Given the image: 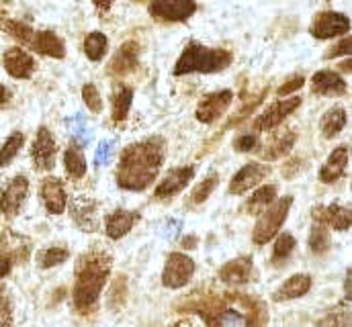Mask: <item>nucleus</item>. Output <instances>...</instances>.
Instances as JSON below:
<instances>
[{"label": "nucleus", "instance_id": "obj_1", "mask_svg": "<svg viewBox=\"0 0 352 327\" xmlns=\"http://www.w3.org/2000/svg\"><path fill=\"white\" fill-rule=\"evenodd\" d=\"M197 313L207 327H264L266 307L261 299L240 293L207 297L197 305Z\"/></svg>", "mask_w": 352, "mask_h": 327}, {"label": "nucleus", "instance_id": "obj_2", "mask_svg": "<svg viewBox=\"0 0 352 327\" xmlns=\"http://www.w3.org/2000/svg\"><path fill=\"white\" fill-rule=\"evenodd\" d=\"M164 162V142L150 137L123 150L117 166V184L125 190H146L158 176Z\"/></svg>", "mask_w": 352, "mask_h": 327}, {"label": "nucleus", "instance_id": "obj_3", "mask_svg": "<svg viewBox=\"0 0 352 327\" xmlns=\"http://www.w3.org/2000/svg\"><path fill=\"white\" fill-rule=\"evenodd\" d=\"M113 258L104 249H90L76 262V284H74V305L80 313L92 315L100 291L111 274Z\"/></svg>", "mask_w": 352, "mask_h": 327}, {"label": "nucleus", "instance_id": "obj_4", "mask_svg": "<svg viewBox=\"0 0 352 327\" xmlns=\"http://www.w3.org/2000/svg\"><path fill=\"white\" fill-rule=\"evenodd\" d=\"M232 64V54L226 49H213V47H205L197 41H190L182 56L178 58L175 66L176 76H184L190 72H199V74H213V72H221Z\"/></svg>", "mask_w": 352, "mask_h": 327}, {"label": "nucleus", "instance_id": "obj_5", "mask_svg": "<svg viewBox=\"0 0 352 327\" xmlns=\"http://www.w3.org/2000/svg\"><path fill=\"white\" fill-rule=\"evenodd\" d=\"M291 205H293V196H283V199L274 201L272 205H268V209L264 211V215L258 219V223L254 227V234H252L254 244H268L274 238V234H278V229L283 227V223L289 215Z\"/></svg>", "mask_w": 352, "mask_h": 327}, {"label": "nucleus", "instance_id": "obj_6", "mask_svg": "<svg viewBox=\"0 0 352 327\" xmlns=\"http://www.w3.org/2000/svg\"><path fill=\"white\" fill-rule=\"evenodd\" d=\"M195 274V262L190 256L175 251L166 258L164 272H162V284L166 289H182L190 282Z\"/></svg>", "mask_w": 352, "mask_h": 327}, {"label": "nucleus", "instance_id": "obj_7", "mask_svg": "<svg viewBox=\"0 0 352 327\" xmlns=\"http://www.w3.org/2000/svg\"><path fill=\"white\" fill-rule=\"evenodd\" d=\"M349 29H351L349 16H344L342 12L324 10V12L316 14L314 23L309 27V33L316 39H330V37H336L340 33H349Z\"/></svg>", "mask_w": 352, "mask_h": 327}, {"label": "nucleus", "instance_id": "obj_8", "mask_svg": "<svg viewBox=\"0 0 352 327\" xmlns=\"http://www.w3.org/2000/svg\"><path fill=\"white\" fill-rule=\"evenodd\" d=\"M29 194V180L25 176H14L0 194V211L4 217H16L25 199Z\"/></svg>", "mask_w": 352, "mask_h": 327}, {"label": "nucleus", "instance_id": "obj_9", "mask_svg": "<svg viewBox=\"0 0 352 327\" xmlns=\"http://www.w3.org/2000/svg\"><path fill=\"white\" fill-rule=\"evenodd\" d=\"M31 156H33L35 170H39V172L52 170V168L56 166L58 148H56V139H54V135H52V131H50L47 127H41V129L37 131V137H35V142H33Z\"/></svg>", "mask_w": 352, "mask_h": 327}, {"label": "nucleus", "instance_id": "obj_10", "mask_svg": "<svg viewBox=\"0 0 352 327\" xmlns=\"http://www.w3.org/2000/svg\"><path fill=\"white\" fill-rule=\"evenodd\" d=\"M232 98H234V92L232 90H219V92H213V94L205 96L199 102L197 111H195L197 121L199 123H205V125L217 121L228 111V106L232 104Z\"/></svg>", "mask_w": 352, "mask_h": 327}, {"label": "nucleus", "instance_id": "obj_11", "mask_svg": "<svg viewBox=\"0 0 352 327\" xmlns=\"http://www.w3.org/2000/svg\"><path fill=\"white\" fill-rule=\"evenodd\" d=\"M70 215L72 221L85 232V234H94L98 229V205L90 196H76L70 203Z\"/></svg>", "mask_w": 352, "mask_h": 327}, {"label": "nucleus", "instance_id": "obj_12", "mask_svg": "<svg viewBox=\"0 0 352 327\" xmlns=\"http://www.w3.org/2000/svg\"><path fill=\"white\" fill-rule=\"evenodd\" d=\"M197 4L195 0H154L150 6V12L154 19L162 21H186L195 14Z\"/></svg>", "mask_w": 352, "mask_h": 327}, {"label": "nucleus", "instance_id": "obj_13", "mask_svg": "<svg viewBox=\"0 0 352 327\" xmlns=\"http://www.w3.org/2000/svg\"><path fill=\"white\" fill-rule=\"evenodd\" d=\"M301 104V98L299 96H293V98H287V100H278L274 104H270L263 115L254 121V127L258 131H270L274 127H278L291 113H295Z\"/></svg>", "mask_w": 352, "mask_h": 327}, {"label": "nucleus", "instance_id": "obj_14", "mask_svg": "<svg viewBox=\"0 0 352 327\" xmlns=\"http://www.w3.org/2000/svg\"><path fill=\"white\" fill-rule=\"evenodd\" d=\"M270 174V168L263 164H246L242 170L236 172V176L230 182V194H244L246 190H250L252 186L261 184L264 178Z\"/></svg>", "mask_w": 352, "mask_h": 327}, {"label": "nucleus", "instance_id": "obj_15", "mask_svg": "<svg viewBox=\"0 0 352 327\" xmlns=\"http://www.w3.org/2000/svg\"><path fill=\"white\" fill-rule=\"evenodd\" d=\"M2 64H4V70L12 76V78H19V80H27L33 76V70H35V62L33 58L21 49V47H10L4 52L2 56Z\"/></svg>", "mask_w": 352, "mask_h": 327}, {"label": "nucleus", "instance_id": "obj_16", "mask_svg": "<svg viewBox=\"0 0 352 327\" xmlns=\"http://www.w3.org/2000/svg\"><path fill=\"white\" fill-rule=\"evenodd\" d=\"M39 196H41V203L45 205V209L52 213V215H62L64 209H66V190H64V184L60 178H45L41 182V188H39Z\"/></svg>", "mask_w": 352, "mask_h": 327}, {"label": "nucleus", "instance_id": "obj_17", "mask_svg": "<svg viewBox=\"0 0 352 327\" xmlns=\"http://www.w3.org/2000/svg\"><path fill=\"white\" fill-rule=\"evenodd\" d=\"M252 270H254V264H252V258L250 256H240V258H234L230 262H226L217 276L221 282H228V284H246L250 278H252Z\"/></svg>", "mask_w": 352, "mask_h": 327}, {"label": "nucleus", "instance_id": "obj_18", "mask_svg": "<svg viewBox=\"0 0 352 327\" xmlns=\"http://www.w3.org/2000/svg\"><path fill=\"white\" fill-rule=\"evenodd\" d=\"M142 219V215L138 211H125V209H117L115 213H111L104 219V232L111 240H121L123 236H127L135 223Z\"/></svg>", "mask_w": 352, "mask_h": 327}, {"label": "nucleus", "instance_id": "obj_19", "mask_svg": "<svg viewBox=\"0 0 352 327\" xmlns=\"http://www.w3.org/2000/svg\"><path fill=\"white\" fill-rule=\"evenodd\" d=\"M197 168L195 166H182V168H176V170H170L166 174V178L156 186V196L158 199H168V196H175L176 192H180L195 176Z\"/></svg>", "mask_w": 352, "mask_h": 327}, {"label": "nucleus", "instance_id": "obj_20", "mask_svg": "<svg viewBox=\"0 0 352 327\" xmlns=\"http://www.w3.org/2000/svg\"><path fill=\"white\" fill-rule=\"evenodd\" d=\"M0 249H2V256H6L12 264L19 262H27L29 260V253H31V240L16 234V232H10L6 229L0 238Z\"/></svg>", "mask_w": 352, "mask_h": 327}, {"label": "nucleus", "instance_id": "obj_21", "mask_svg": "<svg viewBox=\"0 0 352 327\" xmlns=\"http://www.w3.org/2000/svg\"><path fill=\"white\" fill-rule=\"evenodd\" d=\"M138 60H140V45L135 41H127L113 56V60L109 64V74H115V76L129 74L131 70H135Z\"/></svg>", "mask_w": 352, "mask_h": 327}, {"label": "nucleus", "instance_id": "obj_22", "mask_svg": "<svg viewBox=\"0 0 352 327\" xmlns=\"http://www.w3.org/2000/svg\"><path fill=\"white\" fill-rule=\"evenodd\" d=\"M311 289V276L309 274H295L291 278H287L280 289L272 295V299L276 303H285V301H293V299H299L303 295H307Z\"/></svg>", "mask_w": 352, "mask_h": 327}, {"label": "nucleus", "instance_id": "obj_23", "mask_svg": "<svg viewBox=\"0 0 352 327\" xmlns=\"http://www.w3.org/2000/svg\"><path fill=\"white\" fill-rule=\"evenodd\" d=\"M311 90L322 96H340L346 92V82L342 80L340 74H336L332 70H322V72L314 74Z\"/></svg>", "mask_w": 352, "mask_h": 327}, {"label": "nucleus", "instance_id": "obj_24", "mask_svg": "<svg viewBox=\"0 0 352 327\" xmlns=\"http://www.w3.org/2000/svg\"><path fill=\"white\" fill-rule=\"evenodd\" d=\"M346 164H349V146H340L330 154L328 162L322 166L320 180L326 182V184H332V182L340 180L344 170H346Z\"/></svg>", "mask_w": 352, "mask_h": 327}, {"label": "nucleus", "instance_id": "obj_25", "mask_svg": "<svg viewBox=\"0 0 352 327\" xmlns=\"http://www.w3.org/2000/svg\"><path fill=\"white\" fill-rule=\"evenodd\" d=\"M35 52L43 54V56H50V58H56V60H62L66 56V45L64 41L52 33V31H41V33H35L31 43H29Z\"/></svg>", "mask_w": 352, "mask_h": 327}, {"label": "nucleus", "instance_id": "obj_26", "mask_svg": "<svg viewBox=\"0 0 352 327\" xmlns=\"http://www.w3.org/2000/svg\"><path fill=\"white\" fill-rule=\"evenodd\" d=\"M346 121H349L346 111H344L342 106H334V109H330V111L324 115V119H322V133H324L328 139H332V137H336V135L344 129Z\"/></svg>", "mask_w": 352, "mask_h": 327}, {"label": "nucleus", "instance_id": "obj_27", "mask_svg": "<svg viewBox=\"0 0 352 327\" xmlns=\"http://www.w3.org/2000/svg\"><path fill=\"white\" fill-rule=\"evenodd\" d=\"M326 223H330L336 232H349L352 223L351 209L340 203L326 207Z\"/></svg>", "mask_w": 352, "mask_h": 327}, {"label": "nucleus", "instance_id": "obj_28", "mask_svg": "<svg viewBox=\"0 0 352 327\" xmlns=\"http://www.w3.org/2000/svg\"><path fill=\"white\" fill-rule=\"evenodd\" d=\"M64 166H66V172L72 180H80L87 174V160H85L80 148L70 146L64 152Z\"/></svg>", "mask_w": 352, "mask_h": 327}, {"label": "nucleus", "instance_id": "obj_29", "mask_svg": "<svg viewBox=\"0 0 352 327\" xmlns=\"http://www.w3.org/2000/svg\"><path fill=\"white\" fill-rule=\"evenodd\" d=\"M295 142H297V133H295V131H287V133L278 135V137L266 148L263 158L264 160H278V158H283L285 154L291 152V148L295 146Z\"/></svg>", "mask_w": 352, "mask_h": 327}, {"label": "nucleus", "instance_id": "obj_30", "mask_svg": "<svg viewBox=\"0 0 352 327\" xmlns=\"http://www.w3.org/2000/svg\"><path fill=\"white\" fill-rule=\"evenodd\" d=\"M274 199H276V186H274V184H266V186L258 188V190L250 196L246 211H248L250 215H258L264 207H268Z\"/></svg>", "mask_w": 352, "mask_h": 327}, {"label": "nucleus", "instance_id": "obj_31", "mask_svg": "<svg viewBox=\"0 0 352 327\" xmlns=\"http://www.w3.org/2000/svg\"><path fill=\"white\" fill-rule=\"evenodd\" d=\"M131 100H133V90L127 86H121L115 96H113V119L115 121H125L131 109Z\"/></svg>", "mask_w": 352, "mask_h": 327}, {"label": "nucleus", "instance_id": "obj_32", "mask_svg": "<svg viewBox=\"0 0 352 327\" xmlns=\"http://www.w3.org/2000/svg\"><path fill=\"white\" fill-rule=\"evenodd\" d=\"M107 37L100 33V31H94L90 33L87 39H85V54L90 62H100L107 54Z\"/></svg>", "mask_w": 352, "mask_h": 327}, {"label": "nucleus", "instance_id": "obj_33", "mask_svg": "<svg viewBox=\"0 0 352 327\" xmlns=\"http://www.w3.org/2000/svg\"><path fill=\"white\" fill-rule=\"evenodd\" d=\"M217 184H219V176H217V172H211L209 176H205L195 188H192V192H190V201L195 203V205H201V203H205L207 199H209V194L217 188Z\"/></svg>", "mask_w": 352, "mask_h": 327}, {"label": "nucleus", "instance_id": "obj_34", "mask_svg": "<svg viewBox=\"0 0 352 327\" xmlns=\"http://www.w3.org/2000/svg\"><path fill=\"white\" fill-rule=\"evenodd\" d=\"M23 144H25V135H23L21 131H14V133L4 142V146L0 148V168H4L6 164H10L14 160V156L21 152Z\"/></svg>", "mask_w": 352, "mask_h": 327}, {"label": "nucleus", "instance_id": "obj_35", "mask_svg": "<svg viewBox=\"0 0 352 327\" xmlns=\"http://www.w3.org/2000/svg\"><path fill=\"white\" fill-rule=\"evenodd\" d=\"M127 301V280L123 274H119L113 282H111V291H109V307L113 311H119Z\"/></svg>", "mask_w": 352, "mask_h": 327}, {"label": "nucleus", "instance_id": "obj_36", "mask_svg": "<svg viewBox=\"0 0 352 327\" xmlns=\"http://www.w3.org/2000/svg\"><path fill=\"white\" fill-rule=\"evenodd\" d=\"M316 327H352L351 326V307L349 303L344 307H336L328 315H324Z\"/></svg>", "mask_w": 352, "mask_h": 327}, {"label": "nucleus", "instance_id": "obj_37", "mask_svg": "<svg viewBox=\"0 0 352 327\" xmlns=\"http://www.w3.org/2000/svg\"><path fill=\"white\" fill-rule=\"evenodd\" d=\"M309 247L314 253H326L330 249V234L326 225L314 223L311 234H309Z\"/></svg>", "mask_w": 352, "mask_h": 327}, {"label": "nucleus", "instance_id": "obj_38", "mask_svg": "<svg viewBox=\"0 0 352 327\" xmlns=\"http://www.w3.org/2000/svg\"><path fill=\"white\" fill-rule=\"evenodd\" d=\"M70 256V251L66 247H60V245H52L47 247L45 251L39 253V268H54V266H60L62 262H66Z\"/></svg>", "mask_w": 352, "mask_h": 327}, {"label": "nucleus", "instance_id": "obj_39", "mask_svg": "<svg viewBox=\"0 0 352 327\" xmlns=\"http://www.w3.org/2000/svg\"><path fill=\"white\" fill-rule=\"evenodd\" d=\"M295 238L291 234H280L274 242V249H272V260L274 262H285L287 258H291L293 249H295Z\"/></svg>", "mask_w": 352, "mask_h": 327}, {"label": "nucleus", "instance_id": "obj_40", "mask_svg": "<svg viewBox=\"0 0 352 327\" xmlns=\"http://www.w3.org/2000/svg\"><path fill=\"white\" fill-rule=\"evenodd\" d=\"M4 29L6 31H10V35L14 37V39H19L21 43H31V39H33V31L27 27V25H23V23H16V21H6L4 23Z\"/></svg>", "mask_w": 352, "mask_h": 327}, {"label": "nucleus", "instance_id": "obj_41", "mask_svg": "<svg viewBox=\"0 0 352 327\" xmlns=\"http://www.w3.org/2000/svg\"><path fill=\"white\" fill-rule=\"evenodd\" d=\"M82 98H85L87 106L92 113H100V111H102V98H100V92L96 90L94 84H85V88H82Z\"/></svg>", "mask_w": 352, "mask_h": 327}, {"label": "nucleus", "instance_id": "obj_42", "mask_svg": "<svg viewBox=\"0 0 352 327\" xmlns=\"http://www.w3.org/2000/svg\"><path fill=\"white\" fill-rule=\"evenodd\" d=\"M0 327H12V307L4 289H0Z\"/></svg>", "mask_w": 352, "mask_h": 327}, {"label": "nucleus", "instance_id": "obj_43", "mask_svg": "<svg viewBox=\"0 0 352 327\" xmlns=\"http://www.w3.org/2000/svg\"><path fill=\"white\" fill-rule=\"evenodd\" d=\"M254 148H258V137L252 135V133H246V135H240V137L234 139V150L240 152V154L252 152Z\"/></svg>", "mask_w": 352, "mask_h": 327}, {"label": "nucleus", "instance_id": "obj_44", "mask_svg": "<svg viewBox=\"0 0 352 327\" xmlns=\"http://www.w3.org/2000/svg\"><path fill=\"white\" fill-rule=\"evenodd\" d=\"M111 154H113V142H100L94 152V166H104L111 162Z\"/></svg>", "mask_w": 352, "mask_h": 327}, {"label": "nucleus", "instance_id": "obj_45", "mask_svg": "<svg viewBox=\"0 0 352 327\" xmlns=\"http://www.w3.org/2000/svg\"><path fill=\"white\" fill-rule=\"evenodd\" d=\"M70 131H72V135L74 137H78L82 144H87L88 142V129H87V123H85V119L78 115V117H74V119H70Z\"/></svg>", "mask_w": 352, "mask_h": 327}, {"label": "nucleus", "instance_id": "obj_46", "mask_svg": "<svg viewBox=\"0 0 352 327\" xmlns=\"http://www.w3.org/2000/svg\"><path fill=\"white\" fill-rule=\"evenodd\" d=\"M351 47H352V39H351V35H346L338 45H334V47L326 54V58L330 60V58H338V56H349V54H351Z\"/></svg>", "mask_w": 352, "mask_h": 327}, {"label": "nucleus", "instance_id": "obj_47", "mask_svg": "<svg viewBox=\"0 0 352 327\" xmlns=\"http://www.w3.org/2000/svg\"><path fill=\"white\" fill-rule=\"evenodd\" d=\"M303 84H305V78H303V76H293V78H289V80L285 82L276 92H278V96H287V94H291V92L299 90Z\"/></svg>", "mask_w": 352, "mask_h": 327}, {"label": "nucleus", "instance_id": "obj_48", "mask_svg": "<svg viewBox=\"0 0 352 327\" xmlns=\"http://www.w3.org/2000/svg\"><path fill=\"white\" fill-rule=\"evenodd\" d=\"M301 164H303L301 160H291V162H287L283 166V176H285V178H293L297 172H301V168H299Z\"/></svg>", "mask_w": 352, "mask_h": 327}, {"label": "nucleus", "instance_id": "obj_49", "mask_svg": "<svg viewBox=\"0 0 352 327\" xmlns=\"http://www.w3.org/2000/svg\"><path fill=\"white\" fill-rule=\"evenodd\" d=\"M10 268H12V262L6 256H0V280L10 272Z\"/></svg>", "mask_w": 352, "mask_h": 327}, {"label": "nucleus", "instance_id": "obj_50", "mask_svg": "<svg viewBox=\"0 0 352 327\" xmlns=\"http://www.w3.org/2000/svg\"><path fill=\"white\" fill-rule=\"evenodd\" d=\"M8 100H10V90L0 82V106H2V104H6Z\"/></svg>", "mask_w": 352, "mask_h": 327}, {"label": "nucleus", "instance_id": "obj_51", "mask_svg": "<svg viewBox=\"0 0 352 327\" xmlns=\"http://www.w3.org/2000/svg\"><path fill=\"white\" fill-rule=\"evenodd\" d=\"M92 2H94V4H96L100 10H107V8H109V6H111L115 0H92Z\"/></svg>", "mask_w": 352, "mask_h": 327}, {"label": "nucleus", "instance_id": "obj_52", "mask_svg": "<svg viewBox=\"0 0 352 327\" xmlns=\"http://www.w3.org/2000/svg\"><path fill=\"white\" fill-rule=\"evenodd\" d=\"M344 289H346V303H351V272H346V282H344Z\"/></svg>", "mask_w": 352, "mask_h": 327}, {"label": "nucleus", "instance_id": "obj_53", "mask_svg": "<svg viewBox=\"0 0 352 327\" xmlns=\"http://www.w3.org/2000/svg\"><path fill=\"white\" fill-rule=\"evenodd\" d=\"M197 245V238H186L184 242H182V247L186 249V247H195Z\"/></svg>", "mask_w": 352, "mask_h": 327}, {"label": "nucleus", "instance_id": "obj_54", "mask_svg": "<svg viewBox=\"0 0 352 327\" xmlns=\"http://www.w3.org/2000/svg\"><path fill=\"white\" fill-rule=\"evenodd\" d=\"M175 327H197V324L190 322V319H182V322H178Z\"/></svg>", "mask_w": 352, "mask_h": 327}]
</instances>
